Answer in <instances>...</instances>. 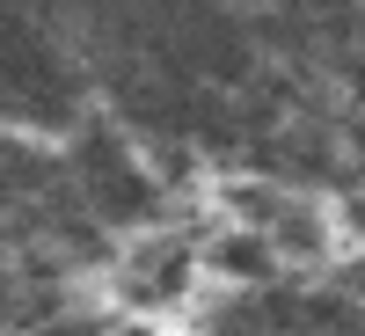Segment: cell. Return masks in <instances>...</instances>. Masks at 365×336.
Segmentation results:
<instances>
[{
    "label": "cell",
    "instance_id": "obj_1",
    "mask_svg": "<svg viewBox=\"0 0 365 336\" xmlns=\"http://www.w3.org/2000/svg\"><path fill=\"white\" fill-rule=\"evenodd\" d=\"M0 110L22 125H66L81 110V66L37 15H0Z\"/></svg>",
    "mask_w": 365,
    "mask_h": 336
},
{
    "label": "cell",
    "instance_id": "obj_2",
    "mask_svg": "<svg viewBox=\"0 0 365 336\" xmlns=\"http://www.w3.org/2000/svg\"><path fill=\"white\" fill-rule=\"evenodd\" d=\"M73 198L96 212V220H154V205H161V190L146 183V168L132 161V146L117 139L110 125H96V132H81V146H73Z\"/></svg>",
    "mask_w": 365,
    "mask_h": 336
},
{
    "label": "cell",
    "instance_id": "obj_3",
    "mask_svg": "<svg viewBox=\"0 0 365 336\" xmlns=\"http://www.w3.org/2000/svg\"><path fill=\"white\" fill-rule=\"evenodd\" d=\"M51 175H58V168L37 154V146H22V139H0V212H8V205H22V198H37Z\"/></svg>",
    "mask_w": 365,
    "mask_h": 336
},
{
    "label": "cell",
    "instance_id": "obj_4",
    "mask_svg": "<svg viewBox=\"0 0 365 336\" xmlns=\"http://www.w3.org/2000/svg\"><path fill=\"white\" fill-rule=\"evenodd\" d=\"M182 263H190V256H182L175 241H168V249H154V256H139V263H132V292H139V300H168L175 278H182Z\"/></svg>",
    "mask_w": 365,
    "mask_h": 336
},
{
    "label": "cell",
    "instance_id": "obj_5",
    "mask_svg": "<svg viewBox=\"0 0 365 336\" xmlns=\"http://www.w3.org/2000/svg\"><path fill=\"white\" fill-rule=\"evenodd\" d=\"M220 256H227L234 278H270V249H263V234H234Z\"/></svg>",
    "mask_w": 365,
    "mask_h": 336
}]
</instances>
